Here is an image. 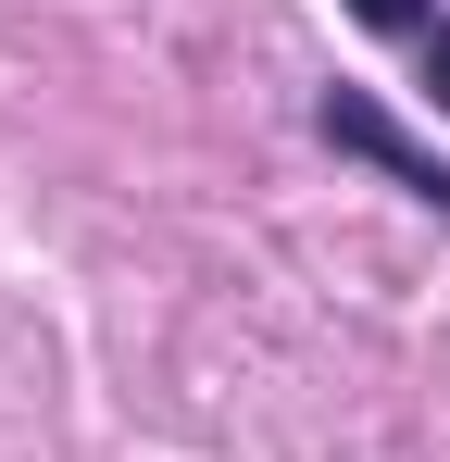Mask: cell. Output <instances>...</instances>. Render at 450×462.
Returning <instances> with one entry per match:
<instances>
[{"label":"cell","mask_w":450,"mask_h":462,"mask_svg":"<svg viewBox=\"0 0 450 462\" xmlns=\"http://www.w3.org/2000/svg\"><path fill=\"white\" fill-rule=\"evenodd\" d=\"M325 138H338V151H363V162H388L400 188H426V200H438V213H450V175H438V162H426V151H413V138H400V125H388L375 100H351V88H338V100H325Z\"/></svg>","instance_id":"1"},{"label":"cell","mask_w":450,"mask_h":462,"mask_svg":"<svg viewBox=\"0 0 450 462\" xmlns=\"http://www.w3.org/2000/svg\"><path fill=\"white\" fill-rule=\"evenodd\" d=\"M351 13H363V25H413L426 0H351Z\"/></svg>","instance_id":"2"},{"label":"cell","mask_w":450,"mask_h":462,"mask_svg":"<svg viewBox=\"0 0 450 462\" xmlns=\"http://www.w3.org/2000/svg\"><path fill=\"white\" fill-rule=\"evenodd\" d=\"M426 88H438V100H450V25H438V38H426Z\"/></svg>","instance_id":"3"}]
</instances>
